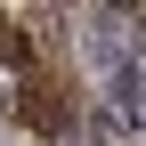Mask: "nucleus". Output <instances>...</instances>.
Masks as SVG:
<instances>
[{
  "label": "nucleus",
  "instance_id": "nucleus-1",
  "mask_svg": "<svg viewBox=\"0 0 146 146\" xmlns=\"http://www.w3.org/2000/svg\"><path fill=\"white\" fill-rule=\"evenodd\" d=\"M16 114H25L41 138H65V130H73V89H65V73L41 65V73L25 81V106H16Z\"/></svg>",
  "mask_w": 146,
  "mask_h": 146
},
{
  "label": "nucleus",
  "instance_id": "nucleus-2",
  "mask_svg": "<svg viewBox=\"0 0 146 146\" xmlns=\"http://www.w3.org/2000/svg\"><path fill=\"white\" fill-rule=\"evenodd\" d=\"M106 114H114L122 130L146 122V65L138 57H114V65H106Z\"/></svg>",
  "mask_w": 146,
  "mask_h": 146
},
{
  "label": "nucleus",
  "instance_id": "nucleus-3",
  "mask_svg": "<svg viewBox=\"0 0 146 146\" xmlns=\"http://www.w3.org/2000/svg\"><path fill=\"white\" fill-rule=\"evenodd\" d=\"M16 65H33V33H25V16H0V73H16Z\"/></svg>",
  "mask_w": 146,
  "mask_h": 146
},
{
  "label": "nucleus",
  "instance_id": "nucleus-4",
  "mask_svg": "<svg viewBox=\"0 0 146 146\" xmlns=\"http://www.w3.org/2000/svg\"><path fill=\"white\" fill-rule=\"evenodd\" d=\"M25 106V89H16V73H0V114H16Z\"/></svg>",
  "mask_w": 146,
  "mask_h": 146
}]
</instances>
